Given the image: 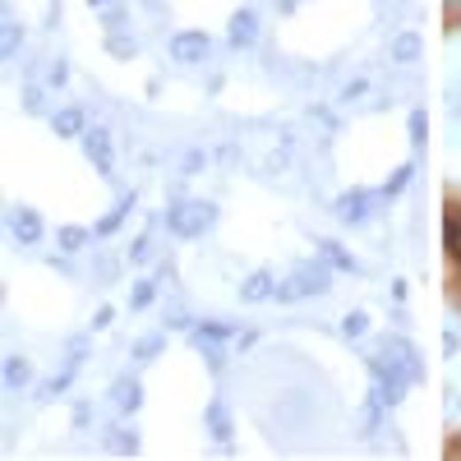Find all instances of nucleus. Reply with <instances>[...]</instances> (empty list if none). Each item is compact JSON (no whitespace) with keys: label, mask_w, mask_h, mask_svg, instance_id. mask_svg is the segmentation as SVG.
<instances>
[{"label":"nucleus","mask_w":461,"mask_h":461,"mask_svg":"<svg viewBox=\"0 0 461 461\" xmlns=\"http://www.w3.org/2000/svg\"><path fill=\"white\" fill-rule=\"evenodd\" d=\"M245 37H254V19H249V14L236 19V42H245Z\"/></svg>","instance_id":"3"},{"label":"nucleus","mask_w":461,"mask_h":461,"mask_svg":"<svg viewBox=\"0 0 461 461\" xmlns=\"http://www.w3.org/2000/svg\"><path fill=\"white\" fill-rule=\"evenodd\" d=\"M207 222H213V207H207V203H184V207H176V213H171V230H176V236H199Z\"/></svg>","instance_id":"1"},{"label":"nucleus","mask_w":461,"mask_h":461,"mask_svg":"<svg viewBox=\"0 0 461 461\" xmlns=\"http://www.w3.org/2000/svg\"><path fill=\"white\" fill-rule=\"evenodd\" d=\"M14 230H19L23 240H37V230H42V226H37L33 213H19V217H14Z\"/></svg>","instance_id":"2"}]
</instances>
